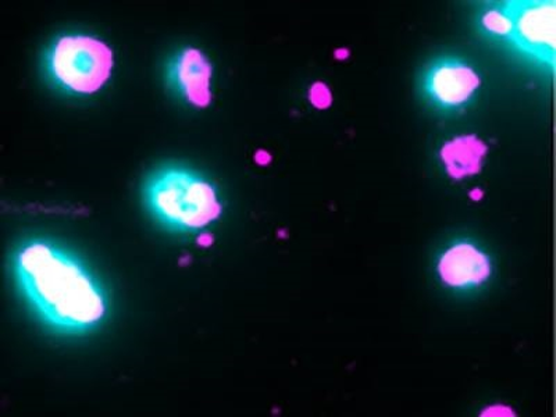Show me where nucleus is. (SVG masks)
Returning a JSON list of instances; mask_svg holds the SVG:
<instances>
[{"label":"nucleus","mask_w":556,"mask_h":417,"mask_svg":"<svg viewBox=\"0 0 556 417\" xmlns=\"http://www.w3.org/2000/svg\"><path fill=\"white\" fill-rule=\"evenodd\" d=\"M513 22L514 41L525 52L541 61L554 64L555 58V3H518L506 9Z\"/></svg>","instance_id":"nucleus-4"},{"label":"nucleus","mask_w":556,"mask_h":417,"mask_svg":"<svg viewBox=\"0 0 556 417\" xmlns=\"http://www.w3.org/2000/svg\"><path fill=\"white\" fill-rule=\"evenodd\" d=\"M440 276L451 287L481 285L490 277V260L470 243H458L440 261Z\"/></svg>","instance_id":"nucleus-7"},{"label":"nucleus","mask_w":556,"mask_h":417,"mask_svg":"<svg viewBox=\"0 0 556 417\" xmlns=\"http://www.w3.org/2000/svg\"><path fill=\"white\" fill-rule=\"evenodd\" d=\"M480 87L479 74L468 64H437L427 77V91L441 106L455 109L469 101Z\"/></svg>","instance_id":"nucleus-6"},{"label":"nucleus","mask_w":556,"mask_h":417,"mask_svg":"<svg viewBox=\"0 0 556 417\" xmlns=\"http://www.w3.org/2000/svg\"><path fill=\"white\" fill-rule=\"evenodd\" d=\"M213 64L197 48H184L167 63L168 87L184 102L198 109L212 102Z\"/></svg>","instance_id":"nucleus-5"},{"label":"nucleus","mask_w":556,"mask_h":417,"mask_svg":"<svg viewBox=\"0 0 556 417\" xmlns=\"http://www.w3.org/2000/svg\"><path fill=\"white\" fill-rule=\"evenodd\" d=\"M143 202L159 225L176 232H198L222 216L217 188L186 167H165L143 186Z\"/></svg>","instance_id":"nucleus-2"},{"label":"nucleus","mask_w":556,"mask_h":417,"mask_svg":"<svg viewBox=\"0 0 556 417\" xmlns=\"http://www.w3.org/2000/svg\"><path fill=\"white\" fill-rule=\"evenodd\" d=\"M13 271L24 300L45 325L63 334L96 330L109 311L106 291L73 253L34 240L14 253Z\"/></svg>","instance_id":"nucleus-1"},{"label":"nucleus","mask_w":556,"mask_h":417,"mask_svg":"<svg viewBox=\"0 0 556 417\" xmlns=\"http://www.w3.org/2000/svg\"><path fill=\"white\" fill-rule=\"evenodd\" d=\"M114 67L113 49L87 34H64L43 54L48 81L68 96H91L101 89Z\"/></svg>","instance_id":"nucleus-3"},{"label":"nucleus","mask_w":556,"mask_h":417,"mask_svg":"<svg viewBox=\"0 0 556 417\" xmlns=\"http://www.w3.org/2000/svg\"><path fill=\"white\" fill-rule=\"evenodd\" d=\"M485 152L486 147L478 137H459L445 143L441 151V159L450 176L460 180L480 172Z\"/></svg>","instance_id":"nucleus-8"},{"label":"nucleus","mask_w":556,"mask_h":417,"mask_svg":"<svg viewBox=\"0 0 556 417\" xmlns=\"http://www.w3.org/2000/svg\"><path fill=\"white\" fill-rule=\"evenodd\" d=\"M311 97L312 102L320 109H325L331 103V93L329 88L323 86V84H316V86L313 87Z\"/></svg>","instance_id":"nucleus-10"},{"label":"nucleus","mask_w":556,"mask_h":417,"mask_svg":"<svg viewBox=\"0 0 556 417\" xmlns=\"http://www.w3.org/2000/svg\"><path fill=\"white\" fill-rule=\"evenodd\" d=\"M483 24L489 31L496 35H510L513 31V22L505 12L500 10H491L483 17Z\"/></svg>","instance_id":"nucleus-9"}]
</instances>
